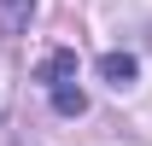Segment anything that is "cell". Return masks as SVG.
<instances>
[{"instance_id":"2","label":"cell","mask_w":152,"mask_h":146,"mask_svg":"<svg viewBox=\"0 0 152 146\" xmlns=\"http://www.w3.org/2000/svg\"><path fill=\"white\" fill-rule=\"evenodd\" d=\"M99 76H105V82L123 93V88H134V76H140V58H134V53H99Z\"/></svg>"},{"instance_id":"1","label":"cell","mask_w":152,"mask_h":146,"mask_svg":"<svg viewBox=\"0 0 152 146\" xmlns=\"http://www.w3.org/2000/svg\"><path fill=\"white\" fill-rule=\"evenodd\" d=\"M35 82L47 88V99H53L58 117H82L88 111V93H82V64H76L70 47H53V53L35 64Z\"/></svg>"},{"instance_id":"3","label":"cell","mask_w":152,"mask_h":146,"mask_svg":"<svg viewBox=\"0 0 152 146\" xmlns=\"http://www.w3.org/2000/svg\"><path fill=\"white\" fill-rule=\"evenodd\" d=\"M29 12H35V0H0V35H6V41H12V35H23Z\"/></svg>"}]
</instances>
